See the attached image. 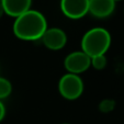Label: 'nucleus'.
I'll use <instances>...</instances> for the list:
<instances>
[{
    "mask_svg": "<svg viewBox=\"0 0 124 124\" xmlns=\"http://www.w3.org/2000/svg\"><path fill=\"white\" fill-rule=\"evenodd\" d=\"M62 124H69V123H62Z\"/></svg>",
    "mask_w": 124,
    "mask_h": 124,
    "instance_id": "4468645a",
    "label": "nucleus"
},
{
    "mask_svg": "<svg viewBox=\"0 0 124 124\" xmlns=\"http://www.w3.org/2000/svg\"><path fill=\"white\" fill-rule=\"evenodd\" d=\"M111 45V35L103 28H93L87 31L81 40V51L90 58L105 55Z\"/></svg>",
    "mask_w": 124,
    "mask_h": 124,
    "instance_id": "f03ea898",
    "label": "nucleus"
},
{
    "mask_svg": "<svg viewBox=\"0 0 124 124\" xmlns=\"http://www.w3.org/2000/svg\"><path fill=\"white\" fill-rule=\"evenodd\" d=\"M5 115H6V108L3 105V103L1 102V100H0V122L3 120Z\"/></svg>",
    "mask_w": 124,
    "mask_h": 124,
    "instance_id": "9b49d317",
    "label": "nucleus"
},
{
    "mask_svg": "<svg viewBox=\"0 0 124 124\" xmlns=\"http://www.w3.org/2000/svg\"><path fill=\"white\" fill-rule=\"evenodd\" d=\"M107 64H108V59L105 55H99L91 58V66L97 70H103L107 67Z\"/></svg>",
    "mask_w": 124,
    "mask_h": 124,
    "instance_id": "9d476101",
    "label": "nucleus"
},
{
    "mask_svg": "<svg viewBox=\"0 0 124 124\" xmlns=\"http://www.w3.org/2000/svg\"><path fill=\"white\" fill-rule=\"evenodd\" d=\"M113 1H114V2H116V1H121V0H113Z\"/></svg>",
    "mask_w": 124,
    "mask_h": 124,
    "instance_id": "ddd939ff",
    "label": "nucleus"
},
{
    "mask_svg": "<svg viewBox=\"0 0 124 124\" xmlns=\"http://www.w3.org/2000/svg\"><path fill=\"white\" fill-rule=\"evenodd\" d=\"M64 66L69 74L79 75L89 69L91 66V58L82 51H76L66 56Z\"/></svg>",
    "mask_w": 124,
    "mask_h": 124,
    "instance_id": "20e7f679",
    "label": "nucleus"
},
{
    "mask_svg": "<svg viewBox=\"0 0 124 124\" xmlns=\"http://www.w3.org/2000/svg\"><path fill=\"white\" fill-rule=\"evenodd\" d=\"M58 91L64 99L76 100L80 98L84 92V81L79 75L68 73L59 79Z\"/></svg>",
    "mask_w": 124,
    "mask_h": 124,
    "instance_id": "7ed1b4c3",
    "label": "nucleus"
},
{
    "mask_svg": "<svg viewBox=\"0 0 124 124\" xmlns=\"http://www.w3.org/2000/svg\"><path fill=\"white\" fill-rule=\"evenodd\" d=\"M3 13H5V11H3L2 5H1V2H0V19H1V16H3Z\"/></svg>",
    "mask_w": 124,
    "mask_h": 124,
    "instance_id": "f8f14e48",
    "label": "nucleus"
},
{
    "mask_svg": "<svg viewBox=\"0 0 124 124\" xmlns=\"http://www.w3.org/2000/svg\"><path fill=\"white\" fill-rule=\"evenodd\" d=\"M61 10L69 19H81L89 12V0H61Z\"/></svg>",
    "mask_w": 124,
    "mask_h": 124,
    "instance_id": "39448f33",
    "label": "nucleus"
},
{
    "mask_svg": "<svg viewBox=\"0 0 124 124\" xmlns=\"http://www.w3.org/2000/svg\"><path fill=\"white\" fill-rule=\"evenodd\" d=\"M47 29L46 18L40 11L32 9L16 18L13 23L14 35L23 41L40 40Z\"/></svg>",
    "mask_w": 124,
    "mask_h": 124,
    "instance_id": "f257e3e1",
    "label": "nucleus"
},
{
    "mask_svg": "<svg viewBox=\"0 0 124 124\" xmlns=\"http://www.w3.org/2000/svg\"><path fill=\"white\" fill-rule=\"evenodd\" d=\"M43 44L52 51L62 49L67 43V35L62 29L51 28L47 29L42 36Z\"/></svg>",
    "mask_w": 124,
    "mask_h": 124,
    "instance_id": "423d86ee",
    "label": "nucleus"
},
{
    "mask_svg": "<svg viewBox=\"0 0 124 124\" xmlns=\"http://www.w3.org/2000/svg\"><path fill=\"white\" fill-rule=\"evenodd\" d=\"M115 2L113 0H89V12L94 18L103 19L113 13Z\"/></svg>",
    "mask_w": 124,
    "mask_h": 124,
    "instance_id": "0eeeda50",
    "label": "nucleus"
},
{
    "mask_svg": "<svg viewBox=\"0 0 124 124\" xmlns=\"http://www.w3.org/2000/svg\"><path fill=\"white\" fill-rule=\"evenodd\" d=\"M12 91V85L8 79L0 77V100L6 99Z\"/></svg>",
    "mask_w": 124,
    "mask_h": 124,
    "instance_id": "1a4fd4ad",
    "label": "nucleus"
},
{
    "mask_svg": "<svg viewBox=\"0 0 124 124\" xmlns=\"http://www.w3.org/2000/svg\"><path fill=\"white\" fill-rule=\"evenodd\" d=\"M3 11L8 16L18 18L31 9L32 0H0Z\"/></svg>",
    "mask_w": 124,
    "mask_h": 124,
    "instance_id": "6e6552de",
    "label": "nucleus"
}]
</instances>
